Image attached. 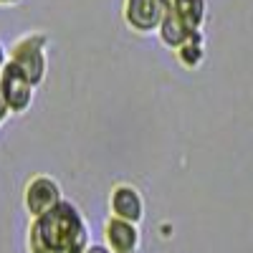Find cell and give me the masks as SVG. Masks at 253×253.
Here are the masks:
<instances>
[{
	"label": "cell",
	"mask_w": 253,
	"mask_h": 253,
	"mask_svg": "<svg viewBox=\"0 0 253 253\" xmlns=\"http://www.w3.org/2000/svg\"><path fill=\"white\" fill-rule=\"evenodd\" d=\"M198 31H193L185 20L170 8L165 13V18H162V23H160V28H157V38H160V43L165 46V48H170V51H177L180 46H185L190 38H193Z\"/></svg>",
	"instance_id": "ba28073f"
},
{
	"label": "cell",
	"mask_w": 253,
	"mask_h": 253,
	"mask_svg": "<svg viewBox=\"0 0 253 253\" xmlns=\"http://www.w3.org/2000/svg\"><path fill=\"white\" fill-rule=\"evenodd\" d=\"M20 0H0V8H15Z\"/></svg>",
	"instance_id": "5bb4252c"
},
{
	"label": "cell",
	"mask_w": 253,
	"mask_h": 253,
	"mask_svg": "<svg viewBox=\"0 0 253 253\" xmlns=\"http://www.w3.org/2000/svg\"><path fill=\"white\" fill-rule=\"evenodd\" d=\"M175 58L185 71H198L205 63V36H203V31H198L185 46H180L175 51Z\"/></svg>",
	"instance_id": "9c48e42d"
},
{
	"label": "cell",
	"mask_w": 253,
	"mask_h": 253,
	"mask_svg": "<svg viewBox=\"0 0 253 253\" xmlns=\"http://www.w3.org/2000/svg\"><path fill=\"white\" fill-rule=\"evenodd\" d=\"M165 3H167V8H172V3H175V0H165Z\"/></svg>",
	"instance_id": "9a60e30c"
},
{
	"label": "cell",
	"mask_w": 253,
	"mask_h": 253,
	"mask_svg": "<svg viewBox=\"0 0 253 253\" xmlns=\"http://www.w3.org/2000/svg\"><path fill=\"white\" fill-rule=\"evenodd\" d=\"M86 253H112V248H109L107 243H91V246L86 248Z\"/></svg>",
	"instance_id": "4fadbf2b"
},
{
	"label": "cell",
	"mask_w": 253,
	"mask_h": 253,
	"mask_svg": "<svg viewBox=\"0 0 253 253\" xmlns=\"http://www.w3.org/2000/svg\"><path fill=\"white\" fill-rule=\"evenodd\" d=\"M172 10L193 31H203L205 20H208V0H175Z\"/></svg>",
	"instance_id": "30bf717a"
},
{
	"label": "cell",
	"mask_w": 253,
	"mask_h": 253,
	"mask_svg": "<svg viewBox=\"0 0 253 253\" xmlns=\"http://www.w3.org/2000/svg\"><path fill=\"white\" fill-rule=\"evenodd\" d=\"M104 243L112 253H139L142 251V230L137 223L109 215L104 220Z\"/></svg>",
	"instance_id": "52a82bcc"
},
{
	"label": "cell",
	"mask_w": 253,
	"mask_h": 253,
	"mask_svg": "<svg viewBox=\"0 0 253 253\" xmlns=\"http://www.w3.org/2000/svg\"><path fill=\"white\" fill-rule=\"evenodd\" d=\"M144 213H147L144 195H142V190L137 185H132V182H117L109 190V215L139 225L144 220Z\"/></svg>",
	"instance_id": "8992f818"
},
{
	"label": "cell",
	"mask_w": 253,
	"mask_h": 253,
	"mask_svg": "<svg viewBox=\"0 0 253 253\" xmlns=\"http://www.w3.org/2000/svg\"><path fill=\"white\" fill-rule=\"evenodd\" d=\"M10 117H13L10 107H8V104H5V99L0 96V129H3V126H5V122H8Z\"/></svg>",
	"instance_id": "8fae6325"
},
{
	"label": "cell",
	"mask_w": 253,
	"mask_h": 253,
	"mask_svg": "<svg viewBox=\"0 0 253 253\" xmlns=\"http://www.w3.org/2000/svg\"><path fill=\"white\" fill-rule=\"evenodd\" d=\"M48 48H51V38L43 31L23 33L10 46V63H15L31 79V84L36 89L48 76Z\"/></svg>",
	"instance_id": "7a4b0ae2"
},
{
	"label": "cell",
	"mask_w": 253,
	"mask_h": 253,
	"mask_svg": "<svg viewBox=\"0 0 253 253\" xmlns=\"http://www.w3.org/2000/svg\"><path fill=\"white\" fill-rule=\"evenodd\" d=\"M63 187L61 182L48 175V172H36L28 177V182L23 185V210L28 213V218H41L51 213V210L63 203Z\"/></svg>",
	"instance_id": "3957f363"
},
{
	"label": "cell",
	"mask_w": 253,
	"mask_h": 253,
	"mask_svg": "<svg viewBox=\"0 0 253 253\" xmlns=\"http://www.w3.org/2000/svg\"><path fill=\"white\" fill-rule=\"evenodd\" d=\"M0 96L5 99L13 117H23L31 112L33 101H36V86L15 63H8L0 71Z\"/></svg>",
	"instance_id": "277c9868"
},
{
	"label": "cell",
	"mask_w": 253,
	"mask_h": 253,
	"mask_svg": "<svg viewBox=\"0 0 253 253\" xmlns=\"http://www.w3.org/2000/svg\"><path fill=\"white\" fill-rule=\"evenodd\" d=\"M91 230L86 215L71 200L58 203L51 213L33 218L26 233L28 253H86Z\"/></svg>",
	"instance_id": "6da1fadb"
},
{
	"label": "cell",
	"mask_w": 253,
	"mask_h": 253,
	"mask_svg": "<svg viewBox=\"0 0 253 253\" xmlns=\"http://www.w3.org/2000/svg\"><path fill=\"white\" fill-rule=\"evenodd\" d=\"M167 10L170 8L165 0H124L122 20L134 36H152L157 33Z\"/></svg>",
	"instance_id": "5b68a950"
},
{
	"label": "cell",
	"mask_w": 253,
	"mask_h": 253,
	"mask_svg": "<svg viewBox=\"0 0 253 253\" xmlns=\"http://www.w3.org/2000/svg\"><path fill=\"white\" fill-rule=\"evenodd\" d=\"M8 63H10V51L5 48L3 41H0V71H3V69L8 66Z\"/></svg>",
	"instance_id": "7c38bea8"
}]
</instances>
